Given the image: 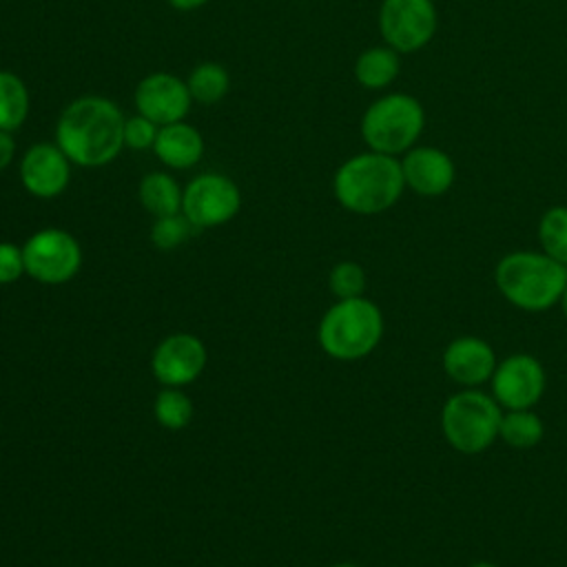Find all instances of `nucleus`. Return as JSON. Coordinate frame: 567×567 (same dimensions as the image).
<instances>
[{
	"label": "nucleus",
	"mask_w": 567,
	"mask_h": 567,
	"mask_svg": "<svg viewBox=\"0 0 567 567\" xmlns=\"http://www.w3.org/2000/svg\"><path fill=\"white\" fill-rule=\"evenodd\" d=\"M124 120L117 104L109 97H75L55 122V144L75 166H106L124 148Z\"/></svg>",
	"instance_id": "1"
},
{
	"label": "nucleus",
	"mask_w": 567,
	"mask_h": 567,
	"mask_svg": "<svg viewBox=\"0 0 567 567\" xmlns=\"http://www.w3.org/2000/svg\"><path fill=\"white\" fill-rule=\"evenodd\" d=\"M403 190L405 179L401 162L370 148L348 157L332 177L337 202L354 215H379L392 208Z\"/></svg>",
	"instance_id": "2"
},
{
	"label": "nucleus",
	"mask_w": 567,
	"mask_h": 567,
	"mask_svg": "<svg viewBox=\"0 0 567 567\" xmlns=\"http://www.w3.org/2000/svg\"><path fill=\"white\" fill-rule=\"evenodd\" d=\"M498 292L516 308L543 312L556 303L567 288V266L543 250H514L494 268Z\"/></svg>",
	"instance_id": "3"
},
{
	"label": "nucleus",
	"mask_w": 567,
	"mask_h": 567,
	"mask_svg": "<svg viewBox=\"0 0 567 567\" xmlns=\"http://www.w3.org/2000/svg\"><path fill=\"white\" fill-rule=\"evenodd\" d=\"M383 337V315L370 299H337L319 321L317 339L321 350L339 361L368 357Z\"/></svg>",
	"instance_id": "4"
},
{
	"label": "nucleus",
	"mask_w": 567,
	"mask_h": 567,
	"mask_svg": "<svg viewBox=\"0 0 567 567\" xmlns=\"http://www.w3.org/2000/svg\"><path fill=\"white\" fill-rule=\"evenodd\" d=\"M503 408L478 388L454 392L441 410L445 441L461 454H481L498 439Z\"/></svg>",
	"instance_id": "5"
},
{
	"label": "nucleus",
	"mask_w": 567,
	"mask_h": 567,
	"mask_svg": "<svg viewBox=\"0 0 567 567\" xmlns=\"http://www.w3.org/2000/svg\"><path fill=\"white\" fill-rule=\"evenodd\" d=\"M425 128V111L414 95L388 93L374 100L361 117V137L370 151L403 155L416 146Z\"/></svg>",
	"instance_id": "6"
},
{
	"label": "nucleus",
	"mask_w": 567,
	"mask_h": 567,
	"mask_svg": "<svg viewBox=\"0 0 567 567\" xmlns=\"http://www.w3.org/2000/svg\"><path fill=\"white\" fill-rule=\"evenodd\" d=\"M24 272L49 286L71 281L82 266V248L78 239L62 228H42L33 233L24 246Z\"/></svg>",
	"instance_id": "7"
},
{
	"label": "nucleus",
	"mask_w": 567,
	"mask_h": 567,
	"mask_svg": "<svg viewBox=\"0 0 567 567\" xmlns=\"http://www.w3.org/2000/svg\"><path fill=\"white\" fill-rule=\"evenodd\" d=\"M439 16L432 0H381L379 31L399 53L423 49L436 33Z\"/></svg>",
	"instance_id": "8"
},
{
	"label": "nucleus",
	"mask_w": 567,
	"mask_h": 567,
	"mask_svg": "<svg viewBox=\"0 0 567 567\" xmlns=\"http://www.w3.org/2000/svg\"><path fill=\"white\" fill-rule=\"evenodd\" d=\"M241 206L239 186L221 173L193 177L182 193V215L193 228H215L230 221Z\"/></svg>",
	"instance_id": "9"
},
{
	"label": "nucleus",
	"mask_w": 567,
	"mask_h": 567,
	"mask_svg": "<svg viewBox=\"0 0 567 567\" xmlns=\"http://www.w3.org/2000/svg\"><path fill=\"white\" fill-rule=\"evenodd\" d=\"M492 396L505 410H532L545 394L547 374L543 363L525 352L509 354L496 363L489 379Z\"/></svg>",
	"instance_id": "10"
},
{
	"label": "nucleus",
	"mask_w": 567,
	"mask_h": 567,
	"mask_svg": "<svg viewBox=\"0 0 567 567\" xmlns=\"http://www.w3.org/2000/svg\"><path fill=\"white\" fill-rule=\"evenodd\" d=\"M133 104L140 115L148 117L157 126H164L184 120L190 111L193 97L182 78L166 71H155L137 82Z\"/></svg>",
	"instance_id": "11"
},
{
	"label": "nucleus",
	"mask_w": 567,
	"mask_h": 567,
	"mask_svg": "<svg viewBox=\"0 0 567 567\" xmlns=\"http://www.w3.org/2000/svg\"><path fill=\"white\" fill-rule=\"evenodd\" d=\"M206 346L199 337L175 332L157 343L151 357L155 379L166 388H182L193 383L206 368Z\"/></svg>",
	"instance_id": "12"
},
{
	"label": "nucleus",
	"mask_w": 567,
	"mask_h": 567,
	"mask_svg": "<svg viewBox=\"0 0 567 567\" xmlns=\"http://www.w3.org/2000/svg\"><path fill=\"white\" fill-rule=\"evenodd\" d=\"M20 182L33 197L51 199L66 190L71 179V159L53 142H38L20 157Z\"/></svg>",
	"instance_id": "13"
},
{
	"label": "nucleus",
	"mask_w": 567,
	"mask_h": 567,
	"mask_svg": "<svg viewBox=\"0 0 567 567\" xmlns=\"http://www.w3.org/2000/svg\"><path fill=\"white\" fill-rule=\"evenodd\" d=\"M401 171L405 188L421 197L445 195L456 177L454 159L436 146H412L403 153Z\"/></svg>",
	"instance_id": "14"
},
{
	"label": "nucleus",
	"mask_w": 567,
	"mask_h": 567,
	"mask_svg": "<svg viewBox=\"0 0 567 567\" xmlns=\"http://www.w3.org/2000/svg\"><path fill=\"white\" fill-rule=\"evenodd\" d=\"M496 352L481 337H456L443 350V370L461 388H481L489 383L496 370Z\"/></svg>",
	"instance_id": "15"
},
{
	"label": "nucleus",
	"mask_w": 567,
	"mask_h": 567,
	"mask_svg": "<svg viewBox=\"0 0 567 567\" xmlns=\"http://www.w3.org/2000/svg\"><path fill=\"white\" fill-rule=\"evenodd\" d=\"M153 153L164 166L184 171L195 166L202 159L204 137L195 126L186 124L184 120L164 124L157 128Z\"/></svg>",
	"instance_id": "16"
},
{
	"label": "nucleus",
	"mask_w": 567,
	"mask_h": 567,
	"mask_svg": "<svg viewBox=\"0 0 567 567\" xmlns=\"http://www.w3.org/2000/svg\"><path fill=\"white\" fill-rule=\"evenodd\" d=\"M401 71L399 51L392 47H370L361 51L354 60V80L370 91H381L390 86Z\"/></svg>",
	"instance_id": "17"
},
{
	"label": "nucleus",
	"mask_w": 567,
	"mask_h": 567,
	"mask_svg": "<svg viewBox=\"0 0 567 567\" xmlns=\"http://www.w3.org/2000/svg\"><path fill=\"white\" fill-rule=\"evenodd\" d=\"M140 202L146 213L153 217H164V215H175L182 213V193L179 184L162 171L146 173L140 182Z\"/></svg>",
	"instance_id": "18"
},
{
	"label": "nucleus",
	"mask_w": 567,
	"mask_h": 567,
	"mask_svg": "<svg viewBox=\"0 0 567 567\" xmlns=\"http://www.w3.org/2000/svg\"><path fill=\"white\" fill-rule=\"evenodd\" d=\"M29 115V89L24 80L7 69H0V131H18Z\"/></svg>",
	"instance_id": "19"
},
{
	"label": "nucleus",
	"mask_w": 567,
	"mask_h": 567,
	"mask_svg": "<svg viewBox=\"0 0 567 567\" xmlns=\"http://www.w3.org/2000/svg\"><path fill=\"white\" fill-rule=\"evenodd\" d=\"M545 434V423L534 410H505L498 425V439L509 447L529 450L540 443Z\"/></svg>",
	"instance_id": "20"
},
{
	"label": "nucleus",
	"mask_w": 567,
	"mask_h": 567,
	"mask_svg": "<svg viewBox=\"0 0 567 567\" xmlns=\"http://www.w3.org/2000/svg\"><path fill=\"white\" fill-rule=\"evenodd\" d=\"M186 86H188V93H190L193 102L215 104L228 93L230 78H228V71L221 64L202 62L188 73Z\"/></svg>",
	"instance_id": "21"
},
{
	"label": "nucleus",
	"mask_w": 567,
	"mask_h": 567,
	"mask_svg": "<svg viewBox=\"0 0 567 567\" xmlns=\"http://www.w3.org/2000/svg\"><path fill=\"white\" fill-rule=\"evenodd\" d=\"M538 241L545 255L567 266V206H551L538 221Z\"/></svg>",
	"instance_id": "22"
},
{
	"label": "nucleus",
	"mask_w": 567,
	"mask_h": 567,
	"mask_svg": "<svg viewBox=\"0 0 567 567\" xmlns=\"http://www.w3.org/2000/svg\"><path fill=\"white\" fill-rule=\"evenodd\" d=\"M153 414L162 427L182 430L193 419V403L179 388H166L157 394L153 403Z\"/></svg>",
	"instance_id": "23"
},
{
	"label": "nucleus",
	"mask_w": 567,
	"mask_h": 567,
	"mask_svg": "<svg viewBox=\"0 0 567 567\" xmlns=\"http://www.w3.org/2000/svg\"><path fill=\"white\" fill-rule=\"evenodd\" d=\"M328 286L337 299L361 297L365 290V270L357 261H339L328 275Z\"/></svg>",
	"instance_id": "24"
},
{
	"label": "nucleus",
	"mask_w": 567,
	"mask_h": 567,
	"mask_svg": "<svg viewBox=\"0 0 567 567\" xmlns=\"http://www.w3.org/2000/svg\"><path fill=\"white\" fill-rule=\"evenodd\" d=\"M190 228L193 224L182 213L155 217V224L151 228V241L159 250H173L188 239Z\"/></svg>",
	"instance_id": "25"
},
{
	"label": "nucleus",
	"mask_w": 567,
	"mask_h": 567,
	"mask_svg": "<svg viewBox=\"0 0 567 567\" xmlns=\"http://www.w3.org/2000/svg\"><path fill=\"white\" fill-rule=\"evenodd\" d=\"M157 124L144 115H133L124 120V148L131 151H148L157 137Z\"/></svg>",
	"instance_id": "26"
},
{
	"label": "nucleus",
	"mask_w": 567,
	"mask_h": 567,
	"mask_svg": "<svg viewBox=\"0 0 567 567\" xmlns=\"http://www.w3.org/2000/svg\"><path fill=\"white\" fill-rule=\"evenodd\" d=\"M24 272L22 248L9 241H0V284H13Z\"/></svg>",
	"instance_id": "27"
},
{
	"label": "nucleus",
	"mask_w": 567,
	"mask_h": 567,
	"mask_svg": "<svg viewBox=\"0 0 567 567\" xmlns=\"http://www.w3.org/2000/svg\"><path fill=\"white\" fill-rule=\"evenodd\" d=\"M13 155H16V142H13L11 133L0 131V173L11 164Z\"/></svg>",
	"instance_id": "28"
},
{
	"label": "nucleus",
	"mask_w": 567,
	"mask_h": 567,
	"mask_svg": "<svg viewBox=\"0 0 567 567\" xmlns=\"http://www.w3.org/2000/svg\"><path fill=\"white\" fill-rule=\"evenodd\" d=\"M173 9L177 11H195L199 7H204L208 0H166Z\"/></svg>",
	"instance_id": "29"
},
{
	"label": "nucleus",
	"mask_w": 567,
	"mask_h": 567,
	"mask_svg": "<svg viewBox=\"0 0 567 567\" xmlns=\"http://www.w3.org/2000/svg\"><path fill=\"white\" fill-rule=\"evenodd\" d=\"M560 308H563V315H565V319H567V288H565V292H563V297H560Z\"/></svg>",
	"instance_id": "30"
},
{
	"label": "nucleus",
	"mask_w": 567,
	"mask_h": 567,
	"mask_svg": "<svg viewBox=\"0 0 567 567\" xmlns=\"http://www.w3.org/2000/svg\"><path fill=\"white\" fill-rule=\"evenodd\" d=\"M470 567H498V565H494V563H487V560H478V563H472Z\"/></svg>",
	"instance_id": "31"
},
{
	"label": "nucleus",
	"mask_w": 567,
	"mask_h": 567,
	"mask_svg": "<svg viewBox=\"0 0 567 567\" xmlns=\"http://www.w3.org/2000/svg\"><path fill=\"white\" fill-rule=\"evenodd\" d=\"M330 567H359V565H354V563H334Z\"/></svg>",
	"instance_id": "32"
}]
</instances>
